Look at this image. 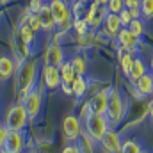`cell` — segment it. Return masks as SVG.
Returning a JSON list of instances; mask_svg holds the SVG:
<instances>
[{
  "instance_id": "1",
  "label": "cell",
  "mask_w": 153,
  "mask_h": 153,
  "mask_svg": "<svg viewBox=\"0 0 153 153\" xmlns=\"http://www.w3.org/2000/svg\"><path fill=\"white\" fill-rule=\"evenodd\" d=\"M38 61L36 59H27L18 64L16 68V76H14V91L20 94V98L34 89V84L38 80Z\"/></svg>"
},
{
  "instance_id": "2",
  "label": "cell",
  "mask_w": 153,
  "mask_h": 153,
  "mask_svg": "<svg viewBox=\"0 0 153 153\" xmlns=\"http://www.w3.org/2000/svg\"><path fill=\"white\" fill-rule=\"evenodd\" d=\"M126 112V103L117 87H109V107H107V119L111 125H119Z\"/></svg>"
},
{
  "instance_id": "3",
  "label": "cell",
  "mask_w": 153,
  "mask_h": 153,
  "mask_svg": "<svg viewBox=\"0 0 153 153\" xmlns=\"http://www.w3.org/2000/svg\"><path fill=\"white\" fill-rule=\"evenodd\" d=\"M27 123H29V114H27V109L23 107L22 102H18L16 105H13L7 111L5 121H4V125L9 128V132H23Z\"/></svg>"
},
{
  "instance_id": "4",
  "label": "cell",
  "mask_w": 153,
  "mask_h": 153,
  "mask_svg": "<svg viewBox=\"0 0 153 153\" xmlns=\"http://www.w3.org/2000/svg\"><path fill=\"white\" fill-rule=\"evenodd\" d=\"M84 125H85V132H87L94 141H98V143H102L103 135H105V134H107V130L111 128V126H109L111 123H109L107 116L93 114V112L84 119Z\"/></svg>"
},
{
  "instance_id": "5",
  "label": "cell",
  "mask_w": 153,
  "mask_h": 153,
  "mask_svg": "<svg viewBox=\"0 0 153 153\" xmlns=\"http://www.w3.org/2000/svg\"><path fill=\"white\" fill-rule=\"evenodd\" d=\"M20 102H22V103H23V107L27 109L29 119H36L38 114H39V111H41L43 93H41V89L34 87V89H30L29 93H25V94L20 98Z\"/></svg>"
},
{
  "instance_id": "6",
  "label": "cell",
  "mask_w": 153,
  "mask_h": 153,
  "mask_svg": "<svg viewBox=\"0 0 153 153\" xmlns=\"http://www.w3.org/2000/svg\"><path fill=\"white\" fill-rule=\"evenodd\" d=\"M13 57H14V61H18V64L30 59V45L22 38L18 29L13 32Z\"/></svg>"
},
{
  "instance_id": "7",
  "label": "cell",
  "mask_w": 153,
  "mask_h": 153,
  "mask_svg": "<svg viewBox=\"0 0 153 153\" xmlns=\"http://www.w3.org/2000/svg\"><path fill=\"white\" fill-rule=\"evenodd\" d=\"M107 14H109L107 5H100V4L93 2V4L89 5V9H87L85 23H87L91 29H96V27H100V25L103 23V20H105V16H107Z\"/></svg>"
},
{
  "instance_id": "8",
  "label": "cell",
  "mask_w": 153,
  "mask_h": 153,
  "mask_svg": "<svg viewBox=\"0 0 153 153\" xmlns=\"http://www.w3.org/2000/svg\"><path fill=\"white\" fill-rule=\"evenodd\" d=\"M25 134L23 132H9L5 143L2 144V152L4 153H22L25 150Z\"/></svg>"
},
{
  "instance_id": "9",
  "label": "cell",
  "mask_w": 153,
  "mask_h": 153,
  "mask_svg": "<svg viewBox=\"0 0 153 153\" xmlns=\"http://www.w3.org/2000/svg\"><path fill=\"white\" fill-rule=\"evenodd\" d=\"M89 107L93 114H107V107H109V87L107 89H100L94 93V96L89 100Z\"/></svg>"
},
{
  "instance_id": "10",
  "label": "cell",
  "mask_w": 153,
  "mask_h": 153,
  "mask_svg": "<svg viewBox=\"0 0 153 153\" xmlns=\"http://www.w3.org/2000/svg\"><path fill=\"white\" fill-rule=\"evenodd\" d=\"M62 132L68 139L76 141L80 135H82V123H80V117L75 114H70L64 117L62 121Z\"/></svg>"
},
{
  "instance_id": "11",
  "label": "cell",
  "mask_w": 153,
  "mask_h": 153,
  "mask_svg": "<svg viewBox=\"0 0 153 153\" xmlns=\"http://www.w3.org/2000/svg\"><path fill=\"white\" fill-rule=\"evenodd\" d=\"M45 64L61 68L64 64V50L59 43H50L45 52Z\"/></svg>"
},
{
  "instance_id": "12",
  "label": "cell",
  "mask_w": 153,
  "mask_h": 153,
  "mask_svg": "<svg viewBox=\"0 0 153 153\" xmlns=\"http://www.w3.org/2000/svg\"><path fill=\"white\" fill-rule=\"evenodd\" d=\"M117 45H119V50L121 52H130L134 53L139 46V38L135 34H132L126 27H123L117 34Z\"/></svg>"
},
{
  "instance_id": "13",
  "label": "cell",
  "mask_w": 153,
  "mask_h": 153,
  "mask_svg": "<svg viewBox=\"0 0 153 153\" xmlns=\"http://www.w3.org/2000/svg\"><path fill=\"white\" fill-rule=\"evenodd\" d=\"M41 76H43V84H45L50 91H55V89L61 87V84H62L61 71H59V68H55V66L45 64V66H43V71H41Z\"/></svg>"
},
{
  "instance_id": "14",
  "label": "cell",
  "mask_w": 153,
  "mask_h": 153,
  "mask_svg": "<svg viewBox=\"0 0 153 153\" xmlns=\"http://www.w3.org/2000/svg\"><path fill=\"white\" fill-rule=\"evenodd\" d=\"M102 146H103V150L107 153H121L123 141L119 137V132H116L114 128H109L107 134L102 139Z\"/></svg>"
},
{
  "instance_id": "15",
  "label": "cell",
  "mask_w": 153,
  "mask_h": 153,
  "mask_svg": "<svg viewBox=\"0 0 153 153\" xmlns=\"http://www.w3.org/2000/svg\"><path fill=\"white\" fill-rule=\"evenodd\" d=\"M50 11L53 14V20H55V27L66 20H71V11L68 9V5L62 2V0H50Z\"/></svg>"
},
{
  "instance_id": "16",
  "label": "cell",
  "mask_w": 153,
  "mask_h": 153,
  "mask_svg": "<svg viewBox=\"0 0 153 153\" xmlns=\"http://www.w3.org/2000/svg\"><path fill=\"white\" fill-rule=\"evenodd\" d=\"M123 29V23L119 20V14H114V13H109L103 20V32L111 38H117L119 30Z\"/></svg>"
},
{
  "instance_id": "17",
  "label": "cell",
  "mask_w": 153,
  "mask_h": 153,
  "mask_svg": "<svg viewBox=\"0 0 153 153\" xmlns=\"http://www.w3.org/2000/svg\"><path fill=\"white\" fill-rule=\"evenodd\" d=\"M16 68H18V62L14 61V57L2 55L0 57V80L7 82L11 76L16 73Z\"/></svg>"
},
{
  "instance_id": "18",
  "label": "cell",
  "mask_w": 153,
  "mask_h": 153,
  "mask_svg": "<svg viewBox=\"0 0 153 153\" xmlns=\"http://www.w3.org/2000/svg\"><path fill=\"white\" fill-rule=\"evenodd\" d=\"M38 14H39V20H41V25H43V30L52 32V30L55 29V20H53V14H52V11H50V5L45 4Z\"/></svg>"
},
{
  "instance_id": "19",
  "label": "cell",
  "mask_w": 153,
  "mask_h": 153,
  "mask_svg": "<svg viewBox=\"0 0 153 153\" xmlns=\"http://www.w3.org/2000/svg\"><path fill=\"white\" fill-rule=\"evenodd\" d=\"M135 87H137V91H139L141 96H150V94H153V75L146 73L144 76H141L135 82Z\"/></svg>"
},
{
  "instance_id": "20",
  "label": "cell",
  "mask_w": 153,
  "mask_h": 153,
  "mask_svg": "<svg viewBox=\"0 0 153 153\" xmlns=\"http://www.w3.org/2000/svg\"><path fill=\"white\" fill-rule=\"evenodd\" d=\"M76 146H78V150L80 153H94V139L85 132H82V135L76 139Z\"/></svg>"
},
{
  "instance_id": "21",
  "label": "cell",
  "mask_w": 153,
  "mask_h": 153,
  "mask_svg": "<svg viewBox=\"0 0 153 153\" xmlns=\"http://www.w3.org/2000/svg\"><path fill=\"white\" fill-rule=\"evenodd\" d=\"M119 61H121V70H123V73H125V76L128 78V76H130V71H132V66H134L135 57H134L130 52H121V50H119Z\"/></svg>"
},
{
  "instance_id": "22",
  "label": "cell",
  "mask_w": 153,
  "mask_h": 153,
  "mask_svg": "<svg viewBox=\"0 0 153 153\" xmlns=\"http://www.w3.org/2000/svg\"><path fill=\"white\" fill-rule=\"evenodd\" d=\"M146 75V66H144V62L141 61V59H135L134 61V66H132V71H130V76H128V80L130 82H137L141 76Z\"/></svg>"
},
{
  "instance_id": "23",
  "label": "cell",
  "mask_w": 153,
  "mask_h": 153,
  "mask_svg": "<svg viewBox=\"0 0 153 153\" xmlns=\"http://www.w3.org/2000/svg\"><path fill=\"white\" fill-rule=\"evenodd\" d=\"M59 71H61V78H62L64 84H73L75 78L78 76L75 73V70H73V66H71V62H64V64L59 68Z\"/></svg>"
},
{
  "instance_id": "24",
  "label": "cell",
  "mask_w": 153,
  "mask_h": 153,
  "mask_svg": "<svg viewBox=\"0 0 153 153\" xmlns=\"http://www.w3.org/2000/svg\"><path fill=\"white\" fill-rule=\"evenodd\" d=\"M87 87H89V82L85 80V76H76L75 82H73V96L82 98L87 93Z\"/></svg>"
},
{
  "instance_id": "25",
  "label": "cell",
  "mask_w": 153,
  "mask_h": 153,
  "mask_svg": "<svg viewBox=\"0 0 153 153\" xmlns=\"http://www.w3.org/2000/svg\"><path fill=\"white\" fill-rule=\"evenodd\" d=\"M70 62H71V66H73V70H75V73L78 76H84L85 73H87V61H85V57L75 55Z\"/></svg>"
},
{
  "instance_id": "26",
  "label": "cell",
  "mask_w": 153,
  "mask_h": 153,
  "mask_svg": "<svg viewBox=\"0 0 153 153\" xmlns=\"http://www.w3.org/2000/svg\"><path fill=\"white\" fill-rule=\"evenodd\" d=\"M18 32L22 34V38L25 39V41H27L29 45H32V43H34V39H36V32H34V30H32V29H30V27H29V25H27L25 22H20Z\"/></svg>"
},
{
  "instance_id": "27",
  "label": "cell",
  "mask_w": 153,
  "mask_h": 153,
  "mask_svg": "<svg viewBox=\"0 0 153 153\" xmlns=\"http://www.w3.org/2000/svg\"><path fill=\"white\" fill-rule=\"evenodd\" d=\"M141 144L137 143V141H134V139H128V141H125L123 143V146H121V153H141Z\"/></svg>"
},
{
  "instance_id": "28",
  "label": "cell",
  "mask_w": 153,
  "mask_h": 153,
  "mask_svg": "<svg viewBox=\"0 0 153 153\" xmlns=\"http://www.w3.org/2000/svg\"><path fill=\"white\" fill-rule=\"evenodd\" d=\"M141 16L153 20V0H141Z\"/></svg>"
},
{
  "instance_id": "29",
  "label": "cell",
  "mask_w": 153,
  "mask_h": 153,
  "mask_svg": "<svg viewBox=\"0 0 153 153\" xmlns=\"http://www.w3.org/2000/svg\"><path fill=\"white\" fill-rule=\"evenodd\" d=\"M126 29H128L132 34H135L137 38H141V36L144 34V23H143L141 20H132V22H130V25H128Z\"/></svg>"
},
{
  "instance_id": "30",
  "label": "cell",
  "mask_w": 153,
  "mask_h": 153,
  "mask_svg": "<svg viewBox=\"0 0 153 153\" xmlns=\"http://www.w3.org/2000/svg\"><path fill=\"white\" fill-rule=\"evenodd\" d=\"M123 9H125V2L123 0H109V4H107V11L109 13L119 14Z\"/></svg>"
},
{
  "instance_id": "31",
  "label": "cell",
  "mask_w": 153,
  "mask_h": 153,
  "mask_svg": "<svg viewBox=\"0 0 153 153\" xmlns=\"http://www.w3.org/2000/svg\"><path fill=\"white\" fill-rule=\"evenodd\" d=\"M73 29L78 36H84L89 32V25L85 23V20H73Z\"/></svg>"
},
{
  "instance_id": "32",
  "label": "cell",
  "mask_w": 153,
  "mask_h": 153,
  "mask_svg": "<svg viewBox=\"0 0 153 153\" xmlns=\"http://www.w3.org/2000/svg\"><path fill=\"white\" fill-rule=\"evenodd\" d=\"M119 20H121V23H123V27H128L130 25V22L134 20V16H132V13H130V9H123L121 13H119Z\"/></svg>"
},
{
  "instance_id": "33",
  "label": "cell",
  "mask_w": 153,
  "mask_h": 153,
  "mask_svg": "<svg viewBox=\"0 0 153 153\" xmlns=\"http://www.w3.org/2000/svg\"><path fill=\"white\" fill-rule=\"evenodd\" d=\"M43 5H45V2H43V0H30V4H29V7H27V9H29L30 13H36V14H38Z\"/></svg>"
},
{
  "instance_id": "34",
  "label": "cell",
  "mask_w": 153,
  "mask_h": 153,
  "mask_svg": "<svg viewBox=\"0 0 153 153\" xmlns=\"http://www.w3.org/2000/svg\"><path fill=\"white\" fill-rule=\"evenodd\" d=\"M7 135H9V128H7L5 125H0V148H2V144L5 143Z\"/></svg>"
},
{
  "instance_id": "35",
  "label": "cell",
  "mask_w": 153,
  "mask_h": 153,
  "mask_svg": "<svg viewBox=\"0 0 153 153\" xmlns=\"http://www.w3.org/2000/svg\"><path fill=\"white\" fill-rule=\"evenodd\" d=\"M123 2H125V7H126V9L141 7V0H123Z\"/></svg>"
},
{
  "instance_id": "36",
  "label": "cell",
  "mask_w": 153,
  "mask_h": 153,
  "mask_svg": "<svg viewBox=\"0 0 153 153\" xmlns=\"http://www.w3.org/2000/svg\"><path fill=\"white\" fill-rule=\"evenodd\" d=\"M62 153H80V150H78L76 144H71V146H66V148L62 150Z\"/></svg>"
},
{
  "instance_id": "37",
  "label": "cell",
  "mask_w": 153,
  "mask_h": 153,
  "mask_svg": "<svg viewBox=\"0 0 153 153\" xmlns=\"http://www.w3.org/2000/svg\"><path fill=\"white\" fill-rule=\"evenodd\" d=\"M96 4H100V5H107L109 4V0H94Z\"/></svg>"
},
{
  "instance_id": "38",
  "label": "cell",
  "mask_w": 153,
  "mask_h": 153,
  "mask_svg": "<svg viewBox=\"0 0 153 153\" xmlns=\"http://www.w3.org/2000/svg\"><path fill=\"white\" fill-rule=\"evenodd\" d=\"M150 116H152V119H153V102H150Z\"/></svg>"
},
{
  "instance_id": "39",
  "label": "cell",
  "mask_w": 153,
  "mask_h": 153,
  "mask_svg": "<svg viewBox=\"0 0 153 153\" xmlns=\"http://www.w3.org/2000/svg\"><path fill=\"white\" fill-rule=\"evenodd\" d=\"M78 2H82V4H85V2H89V0H78ZM94 2V0H93Z\"/></svg>"
},
{
  "instance_id": "40",
  "label": "cell",
  "mask_w": 153,
  "mask_h": 153,
  "mask_svg": "<svg viewBox=\"0 0 153 153\" xmlns=\"http://www.w3.org/2000/svg\"><path fill=\"white\" fill-rule=\"evenodd\" d=\"M152 68H153V55H152Z\"/></svg>"
},
{
  "instance_id": "41",
  "label": "cell",
  "mask_w": 153,
  "mask_h": 153,
  "mask_svg": "<svg viewBox=\"0 0 153 153\" xmlns=\"http://www.w3.org/2000/svg\"><path fill=\"white\" fill-rule=\"evenodd\" d=\"M0 18H2V11H0Z\"/></svg>"
},
{
  "instance_id": "42",
  "label": "cell",
  "mask_w": 153,
  "mask_h": 153,
  "mask_svg": "<svg viewBox=\"0 0 153 153\" xmlns=\"http://www.w3.org/2000/svg\"><path fill=\"white\" fill-rule=\"evenodd\" d=\"M141 153H148V152H141Z\"/></svg>"
},
{
  "instance_id": "43",
  "label": "cell",
  "mask_w": 153,
  "mask_h": 153,
  "mask_svg": "<svg viewBox=\"0 0 153 153\" xmlns=\"http://www.w3.org/2000/svg\"><path fill=\"white\" fill-rule=\"evenodd\" d=\"M0 152H2V148H0Z\"/></svg>"
}]
</instances>
